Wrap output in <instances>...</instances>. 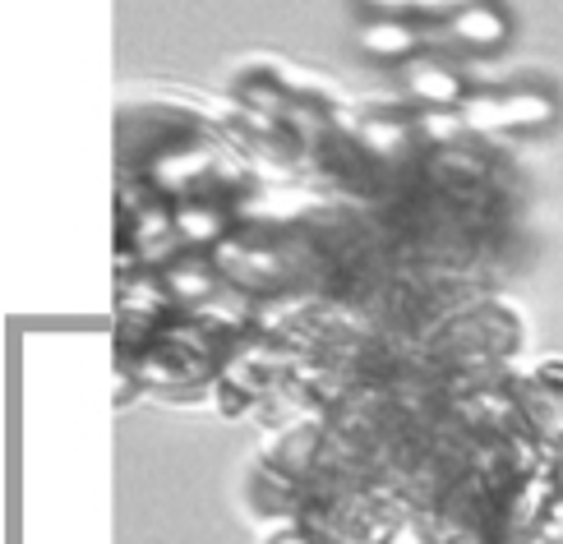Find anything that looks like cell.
I'll return each instance as SVG.
<instances>
[{
	"label": "cell",
	"instance_id": "7a4b0ae2",
	"mask_svg": "<svg viewBox=\"0 0 563 544\" xmlns=\"http://www.w3.org/2000/svg\"><path fill=\"white\" fill-rule=\"evenodd\" d=\"M162 287H167V296L180 304H190V310H199V304H208L218 296V268L208 264L203 254H180V258H167L162 264Z\"/></svg>",
	"mask_w": 563,
	"mask_h": 544
},
{
	"label": "cell",
	"instance_id": "5b68a950",
	"mask_svg": "<svg viewBox=\"0 0 563 544\" xmlns=\"http://www.w3.org/2000/svg\"><path fill=\"white\" fill-rule=\"evenodd\" d=\"M231 226V212L213 199H185L176 208V241L180 245H190V249H203V245H213L222 241Z\"/></svg>",
	"mask_w": 563,
	"mask_h": 544
},
{
	"label": "cell",
	"instance_id": "3957f363",
	"mask_svg": "<svg viewBox=\"0 0 563 544\" xmlns=\"http://www.w3.org/2000/svg\"><path fill=\"white\" fill-rule=\"evenodd\" d=\"M443 29H449L462 46H472V52H495V46L508 42V14L495 5V0H472V5H462Z\"/></svg>",
	"mask_w": 563,
	"mask_h": 544
},
{
	"label": "cell",
	"instance_id": "277c9868",
	"mask_svg": "<svg viewBox=\"0 0 563 544\" xmlns=\"http://www.w3.org/2000/svg\"><path fill=\"white\" fill-rule=\"evenodd\" d=\"M407 88H411V98L426 102V111H453V107L462 111V102H466V84L439 60H411Z\"/></svg>",
	"mask_w": 563,
	"mask_h": 544
},
{
	"label": "cell",
	"instance_id": "8992f818",
	"mask_svg": "<svg viewBox=\"0 0 563 544\" xmlns=\"http://www.w3.org/2000/svg\"><path fill=\"white\" fill-rule=\"evenodd\" d=\"M361 52H369L374 60L411 65V56L420 52V37H416L411 23H402V19H369L361 29Z\"/></svg>",
	"mask_w": 563,
	"mask_h": 544
},
{
	"label": "cell",
	"instance_id": "6da1fadb",
	"mask_svg": "<svg viewBox=\"0 0 563 544\" xmlns=\"http://www.w3.org/2000/svg\"><path fill=\"white\" fill-rule=\"evenodd\" d=\"M462 121L481 125V130H541L554 121V102L545 92H499V98H466L462 102Z\"/></svg>",
	"mask_w": 563,
	"mask_h": 544
},
{
	"label": "cell",
	"instance_id": "52a82bcc",
	"mask_svg": "<svg viewBox=\"0 0 563 544\" xmlns=\"http://www.w3.org/2000/svg\"><path fill=\"white\" fill-rule=\"evenodd\" d=\"M273 544H319V540H314L310 531H282Z\"/></svg>",
	"mask_w": 563,
	"mask_h": 544
}]
</instances>
